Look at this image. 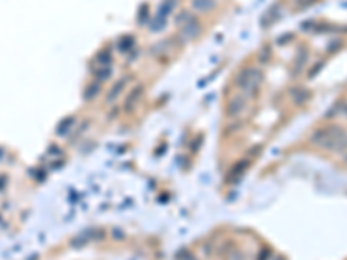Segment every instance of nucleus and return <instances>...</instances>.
<instances>
[{
  "label": "nucleus",
  "instance_id": "nucleus-17",
  "mask_svg": "<svg viewBox=\"0 0 347 260\" xmlns=\"http://www.w3.org/2000/svg\"><path fill=\"white\" fill-rule=\"evenodd\" d=\"M73 123H75V118H73V116L66 118V120H64L63 123L59 125V128H57V134H59V136H63V134H66V132H68V128L71 127Z\"/></svg>",
  "mask_w": 347,
  "mask_h": 260
},
{
  "label": "nucleus",
  "instance_id": "nucleus-7",
  "mask_svg": "<svg viewBox=\"0 0 347 260\" xmlns=\"http://www.w3.org/2000/svg\"><path fill=\"white\" fill-rule=\"evenodd\" d=\"M142 92H144V87H142V85H136V87H134L132 92L127 95L125 104H123V109H125V111H130V109H132L134 106L137 104L139 99L142 97Z\"/></svg>",
  "mask_w": 347,
  "mask_h": 260
},
{
  "label": "nucleus",
  "instance_id": "nucleus-14",
  "mask_svg": "<svg viewBox=\"0 0 347 260\" xmlns=\"http://www.w3.org/2000/svg\"><path fill=\"white\" fill-rule=\"evenodd\" d=\"M94 76H96V82H99V83L106 82V80L111 76V66L98 68V70H94Z\"/></svg>",
  "mask_w": 347,
  "mask_h": 260
},
{
  "label": "nucleus",
  "instance_id": "nucleus-11",
  "mask_svg": "<svg viewBox=\"0 0 347 260\" xmlns=\"http://www.w3.org/2000/svg\"><path fill=\"white\" fill-rule=\"evenodd\" d=\"M99 92H101V83L94 82V83H91V85H87L85 92H83V99H85V101H92V99H96V95Z\"/></svg>",
  "mask_w": 347,
  "mask_h": 260
},
{
  "label": "nucleus",
  "instance_id": "nucleus-12",
  "mask_svg": "<svg viewBox=\"0 0 347 260\" xmlns=\"http://www.w3.org/2000/svg\"><path fill=\"white\" fill-rule=\"evenodd\" d=\"M176 4H177V0H163V2H161V6H160V9H158V14H160V16H163V18H167L168 14L176 9Z\"/></svg>",
  "mask_w": 347,
  "mask_h": 260
},
{
  "label": "nucleus",
  "instance_id": "nucleus-1",
  "mask_svg": "<svg viewBox=\"0 0 347 260\" xmlns=\"http://www.w3.org/2000/svg\"><path fill=\"white\" fill-rule=\"evenodd\" d=\"M311 143L318 148L328 149L333 153H344L347 149V132L338 125L326 128H318L312 132Z\"/></svg>",
  "mask_w": 347,
  "mask_h": 260
},
{
  "label": "nucleus",
  "instance_id": "nucleus-18",
  "mask_svg": "<svg viewBox=\"0 0 347 260\" xmlns=\"http://www.w3.org/2000/svg\"><path fill=\"white\" fill-rule=\"evenodd\" d=\"M269 57H271V47H269V45H266V47L261 51V54H259V61L262 64H266L269 61Z\"/></svg>",
  "mask_w": 347,
  "mask_h": 260
},
{
  "label": "nucleus",
  "instance_id": "nucleus-5",
  "mask_svg": "<svg viewBox=\"0 0 347 260\" xmlns=\"http://www.w3.org/2000/svg\"><path fill=\"white\" fill-rule=\"evenodd\" d=\"M127 83H129V76H122L117 83H113V87H111V89L108 90V94H106V102H108V104H113V102L117 101L118 95H120L123 92V89L127 87Z\"/></svg>",
  "mask_w": 347,
  "mask_h": 260
},
{
  "label": "nucleus",
  "instance_id": "nucleus-13",
  "mask_svg": "<svg viewBox=\"0 0 347 260\" xmlns=\"http://www.w3.org/2000/svg\"><path fill=\"white\" fill-rule=\"evenodd\" d=\"M165 25H167V18L160 16V14H156V16L149 21V28H151L153 32H160V30H163Z\"/></svg>",
  "mask_w": 347,
  "mask_h": 260
},
{
  "label": "nucleus",
  "instance_id": "nucleus-16",
  "mask_svg": "<svg viewBox=\"0 0 347 260\" xmlns=\"http://www.w3.org/2000/svg\"><path fill=\"white\" fill-rule=\"evenodd\" d=\"M306 59H307V51L302 49V51H300V56H297V59H295V71L302 70V66L306 64Z\"/></svg>",
  "mask_w": 347,
  "mask_h": 260
},
{
  "label": "nucleus",
  "instance_id": "nucleus-4",
  "mask_svg": "<svg viewBox=\"0 0 347 260\" xmlns=\"http://www.w3.org/2000/svg\"><path fill=\"white\" fill-rule=\"evenodd\" d=\"M246 108V99L243 97V95H236V97H233L229 102H227V116L229 118H238L240 114H243Z\"/></svg>",
  "mask_w": 347,
  "mask_h": 260
},
{
  "label": "nucleus",
  "instance_id": "nucleus-9",
  "mask_svg": "<svg viewBox=\"0 0 347 260\" xmlns=\"http://www.w3.org/2000/svg\"><path fill=\"white\" fill-rule=\"evenodd\" d=\"M106 66H111V52H110V49L101 51L98 56L94 57V70H98V68H106Z\"/></svg>",
  "mask_w": 347,
  "mask_h": 260
},
{
  "label": "nucleus",
  "instance_id": "nucleus-15",
  "mask_svg": "<svg viewBox=\"0 0 347 260\" xmlns=\"http://www.w3.org/2000/svg\"><path fill=\"white\" fill-rule=\"evenodd\" d=\"M132 45H134V38L132 37H122L120 40H118V47H120V51L122 52H127L129 49H132Z\"/></svg>",
  "mask_w": 347,
  "mask_h": 260
},
{
  "label": "nucleus",
  "instance_id": "nucleus-20",
  "mask_svg": "<svg viewBox=\"0 0 347 260\" xmlns=\"http://www.w3.org/2000/svg\"><path fill=\"white\" fill-rule=\"evenodd\" d=\"M340 42H331L330 44V47H328V52H335V51H338V47H340Z\"/></svg>",
  "mask_w": 347,
  "mask_h": 260
},
{
  "label": "nucleus",
  "instance_id": "nucleus-6",
  "mask_svg": "<svg viewBox=\"0 0 347 260\" xmlns=\"http://www.w3.org/2000/svg\"><path fill=\"white\" fill-rule=\"evenodd\" d=\"M217 7V0H191V9L200 14H207Z\"/></svg>",
  "mask_w": 347,
  "mask_h": 260
},
{
  "label": "nucleus",
  "instance_id": "nucleus-3",
  "mask_svg": "<svg viewBox=\"0 0 347 260\" xmlns=\"http://www.w3.org/2000/svg\"><path fill=\"white\" fill-rule=\"evenodd\" d=\"M181 33L186 40H195L196 37L202 33V25L196 18H190L188 21H184L183 28H181Z\"/></svg>",
  "mask_w": 347,
  "mask_h": 260
},
{
  "label": "nucleus",
  "instance_id": "nucleus-10",
  "mask_svg": "<svg viewBox=\"0 0 347 260\" xmlns=\"http://www.w3.org/2000/svg\"><path fill=\"white\" fill-rule=\"evenodd\" d=\"M292 97H294V101L297 104H304V102L309 101L311 92L307 89H304V87H295V89L292 90Z\"/></svg>",
  "mask_w": 347,
  "mask_h": 260
},
{
  "label": "nucleus",
  "instance_id": "nucleus-8",
  "mask_svg": "<svg viewBox=\"0 0 347 260\" xmlns=\"http://www.w3.org/2000/svg\"><path fill=\"white\" fill-rule=\"evenodd\" d=\"M280 13H281L280 4H275V6H273L271 9H269L268 13L262 16V19H261V26H262V28H268L269 25H273V23H275L276 19L280 18Z\"/></svg>",
  "mask_w": 347,
  "mask_h": 260
},
{
  "label": "nucleus",
  "instance_id": "nucleus-19",
  "mask_svg": "<svg viewBox=\"0 0 347 260\" xmlns=\"http://www.w3.org/2000/svg\"><path fill=\"white\" fill-rule=\"evenodd\" d=\"M314 2H316V0H295L297 9H307V7H311Z\"/></svg>",
  "mask_w": 347,
  "mask_h": 260
},
{
  "label": "nucleus",
  "instance_id": "nucleus-2",
  "mask_svg": "<svg viewBox=\"0 0 347 260\" xmlns=\"http://www.w3.org/2000/svg\"><path fill=\"white\" fill-rule=\"evenodd\" d=\"M261 82H262L261 70H257V68H253V66L243 68L240 73L236 75V87L241 92H245L248 95H255L259 92Z\"/></svg>",
  "mask_w": 347,
  "mask_h": 260
}]
</instances>
